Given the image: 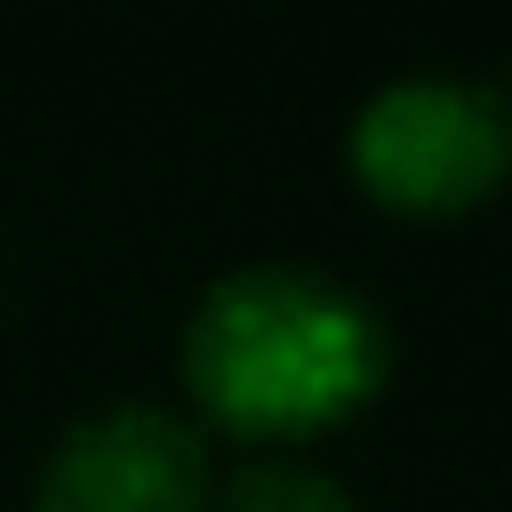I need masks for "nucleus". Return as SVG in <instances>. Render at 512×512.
Segmentation results:
<instances>
[{
	"instance_id": "nucleus-1",
	"label": "nucleus",
	"mask_w": 512,
	"mask_h": 512,
	"mask_svg": "<svg viewBox=\"0 0 512 512\" xmlns=\"http://www.w3.org/2000/svg\"><path fill=\"white\" fill-rule=\"evenodd\" d=\"M392 368L384 320L328 272L240 264L184 320L192 400L248 440H304L376 400Z\"/></svg>"
},
{
	"instance_id": "nucleus-2",
	"label": "nucleus",
	"mask_w": 512,
	"mask_h": 512,
	"mask_svg": "<svg viewBox=\"0 0 512 512\" xmlns=\"http://www.w3.org/2000/svg\"><path fill=\"white\" fill-rule=\"evenodd\" d=\"M352 168L384 208L408 216L480 208L512 176V96L448 72H408L360 104Z\"/></svg>"
},
{
	"instance_id": "nucleus-3",
	"label": "nucleus",
	"mask_w": 512,
	"mask_h": 512,
	"mask_svg": "<svg viewBox=\"0 0 512 512\" xmlns=\"http://www.w3.org/2000/svg\"><path fill=\"white\" fill-rule=\"evenodd\" d=\"M32 512H208L200 432L144 400L96 408L48 448Z\"/></svg>"
},
{
	"instance_id": "nucleus-4",
	"label": "nucleus",
	"mask_w": 512,
	"mask_h": 512,
	"mask_svg": "<svg viewBox=\"0 0 512 512\" xmlns=\"http://www.w3.org/2000/svg\"><path fill=\"white\" fill-rule=\"evenodd\" d=\"M216 512H352V496L328 472L296 464V456H256V464H240L224 480Z\"/></svg>"
}]
</instances>
